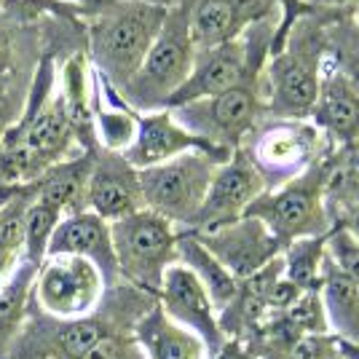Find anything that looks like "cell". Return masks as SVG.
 Wrapping results in <instances>:
<instances>
[{
	"instance_id": "1",
	"label": "cell",
	"mask_w": 359,
	"mask_h": 359,
	"mask_svg": "<svg viewBox=\"0 0 359 359\" xmlns=\"http://www.w3.org/2000/svg\"><path fill=\"white\" fill-rule=\"evenodd\" d=\"M166 16L169 6L145 0H123L102 11L89 35L94 73L116 91L123 89L145 62Z\"/></svg>"
},
{
	"instance_id": "2",
	"label": "cell",
	"mask_w": 359,
	"mask_h": 359,
	"mask_svg": "<svg viewBox=\"0 0 359 359\" xmlns=\"http://www.w3.org/2000/svg\"><path fill=\"white\" fill-rule=\"evenodd\" d=\"M196 54L198 48L191 32V8H169L164 27L156 43L150 46L145 62L140 65L135 78L118 91L123 102L137 113L166 110L169 100L194 73Z\"/></svg>"
},
{
	"instance_id": "3",
	"label": "cell",
	"mask_w": 359,
	"mask_h": 359,
	"mask_svg": "<svg viewBox=\"0 0 359 359\" xmlns=\"http://www.w3.org/2000/svg\"><path fill=\"white\" fill-rule=\"evenodd\" d=\"M332 164L335 161L330 158L314 161L295 180L255 198L244 217H257L269 225V231L282 241L285 250L298 239L327 236L332 231L327 212V180Z\"/></svg>"
},
{
	"instance_id": "4",
	"label": "cell",
	"mask_w": 359,
	"mask_h": 359,
	"mask_svg": "<svg viewBox=\"0 0 359 359\" xmlns=\"http://www.w3.org/2000/svg\"><path fill=\"white\" fill-rule=\"evenodd\" d=\"M121 279L158 298L166 271L177 263V225L150 210L110 223Z\"/></svg>"
},
{
	"instance_id": "5",
	"label": "cell",
	"mask_w": 359,
	"mask_h": 359,
	"mask_svg": "<svg viewBox=\"0 0 359 359\" xmlns=\"http://www.w3.org/2000/svg\"><path fill=\"white\" fill-rule=\"evenodd\" d=\"M225 161L228 158H223V156L191 150V153H182L166 164L142 169L140 182H142L145 207L185 231L194 223V217L198 215L204 198L210 194L217 166Z\"/></svg>"
},
{
	"instance_id": "6",
	"label": "cell",
	"mask_w": 359,
	"mask_h": 359,
	"mask_svg": "<svg viewBox=\"0 0 359 359\" xmlns=\"http://www.w3.org/2000/svg\"><path fill=\"white\" fill-rule=\"evenodd\" d=\"M322 46L311 35H290L285 48L273 51L266 67L269 110L279 121H303L311 116L322 83Z\"/></svg>"
},
{
	"instance_id": "7",
	"label": "cell",
	"mask_w": 359,
	"mask_h": 359,
	"mask_svg": "<svg viewBox=\"0 0 359 359\" xmlns=\"http://www.w3.org/2000/svg\"><path fill=\"white\" fill-rule=\"evenodd\" d=\"M172 113L196 137L217 148L239 150L244 148V137L255 129L260 113V86H255V78H247L244 83L217 97L182 105Z\"/></svg>"
},
{
	"instance_id": "8",
	"label": "cell",
	"mask_w": 359,
	"mask_h": 359,
	"mask_svg": "<svg viewBox=\"0 0 359 359\" xmlns=\"http://www.w3.org/2000/svg\"><path fill=\"white\" fill-rule=\"evenodd\" d=\"M266 191H269V185L260 175V169L255 166L247 148L233 150V156L225 164L217 166L210 194L204 198L198 215L194 217V223L185 231L210 233V231H217L223 225L236 223L247 215L255 198H260Z\"/></svg>"
},
{
	"instance_id": "9",
	"label": "cell",
	"mask_w": 359,
	"mask_h": 359,
	"mask_svg": "<svg viewBox=\"0 0 359 359\" xmlns=\"http://www.w3.org/2000/svg\"><path fill=\"white\" fill-rule=\"evenodd\" d=\"M102 285L105 279L91 260L78 255H57L46 257L38 271L35 300L60 319H81L97 306Z\"/></svg>"
},
{
	"instance_id": "10",
	"label": "cell",
	"mask_w": 359,
	"mask_h": 359,
	"mask_svg": "<svg viewBox=\"0 0 359 359\" xmlns=\"http://www.w3.org/2000/svg\"><path fill=\"white\" fill-rule=\"evenodd\" d=\"M319 145H322V132L314 123L276 121L273 126L257 132L252 148H247V153L252 156L255 166L260 169L271 191L295 180L314 161H319L322 158Z\"/></svg>"
},
{
	"instance_id": "11",
	"label": "cell",
	"mask_w": 359,
	"mask_h": 359,
	"mask_svg": "<svg viewBox=\"0 0 359 359\" xmlns=\"http://www.w3.org/2000/svg\"><path fill=\"white\" fill-rule=\"evenodd\" d=\"M252 46L255 41H252V27H250L239 41H231V43L198 51L196 54L194 73L182 83V89L169 100L166 110H177L182 105L217 97V94H223V91L244 83L247 78H255L257 67L263 65V54L255 57Z\"/></svg>"
},
{
	"instance_id": "12",
	"label": "cell",
	"mask_w": 359,
	"mask_h": 359,
	"mask_svg": "<svg viewBox=\"0 0 359 359\" xmlns=\"http://www.w3.org/2000/svg\"><path fill=\"white\" fill-rule=\"evenodd\" d=\"M194 233V231H191ZM198 241L210 250L225 271L236 279L244 282L255 276L257 271H263L269 263L285 255L282 241L269 231V225L260 223L257 217H241L236 223L223 225L210 233H196Z\"/></svg>"
},
{
	"instance_id": "13",
	"label": "cell",
	"mask_w": 359,
	"mask_h": 359,
	"mask_svg": "<svg viewBox=\"0 0 359 359\" xmlns=\"http://www.w3.org/2000/svg\"><path fill=\"white\" fill-rule=\"evenodd\" d=\"M158 303H161V309H164L172 322H177L180 327L196 332L204 341L212 357L228 344L210 292L196 279L194 271L185 269L182 263H175L172 269L166 271L164 285H161V292H158Z\"/></svg>"
},
{
	"instance_id": "14",
	"label": "cell",
	"mask_w": 359,
	"mask_h": 359,
	"mask_svg": "<svg viewBox=\"0 0 359 359\" xmlns=\"http://www.w3.org/2000/svg\"><path fill=\"white\" fill-rule=\"evenodd\" d=\"M191 150H204L212 156H223L231 158L233 150H225L212 145L207 140L196 137L188 132L172 110H153V113H140V126H137V137L129 148L123 150V158L135 166L137 172L150 169V166L166 164L172 158H177L182 153Z\"/></svg>"
},
{
	"instance_id": "15",
	"label": "cell",
	"mask_w": 359,
	"mask_h": 359,
	"mask_svg": "<svg viewBox=\"0 0 359 359\" xmlns=\"http://www.w3.org/2000/svg\"><path fill=\"white\" fill-rule=\"evenodd\" d=\"M86 207L107 223H118L135 212L148 210L145 196H142L140 172L123 158V153L102 150L94 158Z\"/></svg>"
},
{
	"instance_id": "16",
	"label": "cell",
	"mask_w": 359,
	"mask_h": 359,
	"mask_svg": "<svg viewBox=\"0 0 359 359\" xmlns=\"http://www.w3.org/2000/svg\"><path fill=\"white\" fill-rule=\"evenodd\" d=\"M57 255H78L91 260L107 287L118 285L121 271L118 260H116V250H113V231L110 223L102 220L100 215L91 210L78 212V215H67L54 231V239L48 244V257Z\"/></svg>"
},
{
	"instance_id": "17",
	"label": "cell",
	"mask_w": 359,
	"mask_h": 359,
	"mask_svg": "<svg viewBox=\"0 0 359 359\" xmlns=\"http://www.w3.org/2000/svg\"><path fill=\"white\" fill-rule=\"evenodd\" d=\"M311 123L344 150L359 145V91L338 67V62L322 67V83L311 110Z\"/></svg>"
},
{
	"instance_id": "18",
	"label": "cell",
	"mask_w": 359,
	"mask_h": 359,
	"mask_svg": "<svg viewBox=\"0 0 359 359\" xmlns=\"http://www.w3.org/2000/svg\"><path fill=\"white\" fill-rule=\"evenodd\" d=\"M271 14V0H198L191 8V32L198 51L239 41Z\"/></svg>"
},
{
	"instance_id": "19",
	"label": "cell",
	"mask_w": 359,
	"mask_h": 359,
	"mask_svg": "<svg viewBox=\"0 0 359 359\" xmlns=\"http://www.w3.org/2000/svg\"><path fill=\"white\" fill-rule=\"evenodd\" d=\"M319 295L325 303L327 325L346 348H359V287L338 269V263L325 257L322 263V287Z\"/></svg>"
},
{
	"instance_id": "20",
	"label": "cell",
	"mask_w": 359,
	"mask_h": 359,
	"mask_svg": "<svg viewBox=\"0 0 359 359\" xmlns=\"http://www.w3.org/2000/svg\"><path fill=\"white\" fill-rule=\"evenodd\" d=\"M135 335L140 346L145 348L148 359H204L207 346L204 341L172 322L161 303H156L148 314L137 322Z\"/></svg>"
},
{
	"instance_id": "21",
	"label": "cell",
	"mask_w": 359,
	"mask_h": 359,
	"mask_svg": "<svg viewBox=\"0 0 359 359\" xmlns=\"http://www.w3.org/2000/svg\"><path fill=\"white\" fill-rule=\"evenodd\" d=\"M94 158H97V153L89 150L86 156L65 158L60 164H54L43 177L38 180V198L60 207L65 212V217L86 212V194H89Z\"/></svg>"
},
{
	"instance_id": "22",
	"label": "cell",
	"mask_w": 359,
	"mask_h": 359,
	"mask_svg": "<svg viewBox=\"0 0 359 359\" xmlns=\"http://www.w3.org/2000/svg\"><path fill=\"white\" fill-rule=\"evenodd\" d=\"M177 263H182L185 269L194 271L196 279H198V282L204 285V290L210 292L212 303H215V309H217V316L223 314L225 309L236 300V295H239V282L225 271L223 263H220L191 231H180Z\"/></svg>"
},
{
	"instance_id": "23",
	"label": "cell",
	"mask_w": 359,
	"mask_h": 359,
	"mask_svg": "<svg viewBox=\"0 0 359 359\" xmlns=\"http://www.w3.org/2000/svg\"><path fill=\"white\" fill-rule=\"evenodd\" d=\"M35 196L38 182H30L0 204V279H8L25 260V215Z\"/></svg>"
},
{
	"instance_id": "24",
	"label": "cell",
	"mask_w": 359,
	"mask_h": 359,
	"mask_svg": "<svg viewBox=\"0 0 359 359\" xmlns=\"http://www.w3.org/2000/svg\"><path fill=\"white\" fill-rule=\"evenodd\" d=\"M38 266H32L27 260L19 263V269L3 282L0 287V357H6L8 346L16 341L19 327H22V316L30 303L32 285L38 279Z\"/></svg>"
},
{
	"instance_id": "25",
	"label": "cell",
	"mask_w": 359,
	"mask_h": 359,
	"mask_svg": "<svg viewBox=\"0 0 359 359\" xmlns=\"http://www.w3.org/2000/svg\"><path fill=\"white\" fill-rule=\"evenodd\" d=\"M325 257H327V236L292 241L285 250V276L303 292L319 290Z\"/></svg>"
},
{
	"instance_id": "26",
	"label": "cell",
	"mask_w": 359,
	"mask_h": 359,
	"mask_svg": "<svg viewBox=\"0 0 359 359\" xmlns=\"http://www.w3.org/2000/svg\"><path fill=\"white\" fill-rule=\"evenodd\" d=\"M65 220V212L54 204L35 196L30 210L25 215V260L32 266H43L48 257V244L54 239V231Z\"/></svg>"
},
{
	"instance_id": "27",
	"label": "cell",
	"mask_w": 359,
	"mask_h": 359,
	"mask_svg": "<svg viewBox=\"0 0 359 359\" xmlns=\"http://www.w3.org/2000/svg\"><path fill=\"white\" fill-rule=\"evenodd\" d=\"M327 252L338 269L359 287V241L346 225H335L327 233Z\"/></svg>"
},
{
	"instance_id": "28",
	"label": "cell",
	"mask_w": 359,
	"mask_h": 359,
	"mask_svg": "<svg viewBox=\"0 0 359 359\" xmlns=\"http://www.w3.org/2000/svg\"><path fill=\"white\" fill-rule=\"evenodd\" d=\"M83 359H148V357H145V348L140 346L135 330H132V332H110V335H105Z\"/></svg>"
},
{
	"instance_id": "29",
	"label": "cell",
	"mask_w": 359,
	"mask_h": 359,
	"mask_svg": "<svg viewBox=\"0 0 359 359\" xmlns=\"http://www.w3.org/2000/svg\"><path fill=\"white\" fill-rule=\"evenodd\" d=\"M335 62L344 70V75L354 83V89L359 91V51L351 43H341L335 48Z\"/></svg>"
},
{
	"instance_id": "30",
	"label": "cell",
	"mask_w": 359,
	"mask_h": 359,
	"mask_svg": "<svg viewBox=\"0 0 359 359\" xmlns=\"http://www.w3.org/2000/svg\"><path fill=\"white\" fill-rule=\"evenodd\" d=\"M212 359H257L255 357V351L250 346L244 344V341H236V338H231L228 344L215 354Z\"/></svg>"
},
{
	"instance_id": "31",
	"label": "cell",
	"mask_w": 359,
	"mask_h": 359,
	"mask_svg": "<svg viewBox=\"0 0 359 359\" xmlns=\"http://www.w3.org/2000/svg\"><path fill=\"white\" fill-rule=\"evenodd\" d=\"M311 8H351V11H357L359 8V0H306Z\"/></svg>"
},
{
	"instance_id": "32",
	"label": "cell",
	"mask_w": 359,
	"mask_h": 359,
	"mask_svg": "<svg viewBox=\"0 0 359 359\" xmlns=\"http://www.w3.org/2000/svg\"><path fill=\"white\" fill-rule=\"evenodd\" d=\"M346 228H348V231H351V233L357 236V241H359V210L354 212L351 217H348V223H346Z\"/></svg>"
},
{
	"instance_id": "33",
	"label": "cell",
	"mask_w": 359,
	"mask_h": 359,
	"mask_svg": "<svg viewBox=\"0 0 359 359\" xmlns=\"http://www.w3.org/2000/svg\"><path fill=\"white\" fill-rule=\"evenodd\" d=\"M78 3H83V6H100V3H105V0H78Z\"/></svg>"
},
{
	"instance_id": "34",
	"label": "cell",
	"mask_w": 359,
	"mask_h": 359,
	"mask_svg": "<svg viewBox=\"0 0 359 359\" xmlns=\"http://www.w3.org/2000/svg\"><path fill=\"white\" fill-rule=\"evenodd\" d=\"M145 3H161V6H166L164 0H145Z\"/></svg>"
},
{
	"instance_id": "35",
	"label": "cell",
	"mask_w": 359,
	"mask_h": 359,
	"mask_svg": "<svg viewBox=\"0 0 359 359\" xmlns=\"http://www.w3.org/2000/svg\"><path fill=\"white\" fill-rule=\"evenodd\" d=\"M354 19H357V27H359V8L354 11Z\"/></svg>"
},
{
	"instance_id": "36",
	"label": "cell",
	"mask_w": 359,
	"mask_h": 359,
	"mask_svg": "<svg viewBox=\"0 0 359 359\" xmlns=\"http://www.w3.org/2000/svg\"><path fill=\"white\" fill-rule=\"evenodd\" d=\"M0 60H3V51H0Z\"/></svg>"
}]
</instances>
